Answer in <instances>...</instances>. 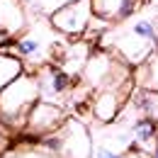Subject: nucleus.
I'll return each mask as SVG.
<instances>
[{
    "instance_id": "obj_8",
    "label": "nucleus",
    "mask_w": 158,
    "mask_h": 158,
    "mask_svg": "<svg viewBox=\"0 0 158 158\" xmlns=\"http://www.w3.org/2000/svg\"><path fill=\"white\" fill-rule=\"evenodd\" d=\"M39 78V88H41V100L49 102H63L66 98H71L73 88H76V78L63 71L59 63H44L41 68L34 71Z\"/></svg>"
},
{
    "instance_id": "obj_2",
    "label": "nucleus",
    "mask_w": 158,
    "mask_h": 158,
    "mask_svg": "<svg viewBox=\"0 0 158 158\" xmlns=\"http://www.w3.org/2000/svg\"><path fill=\"white\" fill-rule=\"evenodd\" d=\"M39 100H41V88L37 73L24 71L0 93V124L10 134H17V131L22 134L32 107Z\"/></svg>"
},
{
    "instance_id": "obj_12",
    "label": "nucleus",
    "mask_w": 158,
    "mask_h": 158,
    "mask_svg": "<svg viewBox=\"0 0 158 158\" xmlns=\"http://www.w3.org/2000/svg\"><path fill=\"white\" fill-rule=\"evenodd\" d=\"M124 110L134 112V117H151L158 122V90L134 88V93H131Z\"/></svg>"
},
{
    "instance_id": "obj_4",
    "label": "nucleus",
    "mask_w": 158,
    "mask_h": 158,
    "mask_svg": "<svg viewBox=\"0 0 158 158\" xmlns=\"http://www.w3.org/2000/svg\"><path fill=\"white\" fill-rule=\"evenodd\" d=\"M34 143L46 148L54 158H93L95 153L93 134L78 117H66V122L54 134H46Z\"/></svg>"
},
{
    "instance_id": "obj_7",
    "label": "nucleus",
    "mask_w": 158,
    "mask_h": 158,
    "mask_svg": "<svg viewBox=\"0 0 158 158\" xmlns=\"http://www.w3.org/2000/svg\"><path fill=\"white\" fill-rule=\"evenodd\" d=\"M136 83H127V85H117V88H105L93 95L90 102V112L100 124H114L122 114V110L127 107V102L131 98Z\"/></svg>"
},
{
    "instance_id": "obj_10",
    "label": "nucleus",
    "mask_w": 158,
    "mask_h": 158,
    "mask_svg": "<svg viewBox=\"0 0 158 158\" xmlns=\"http://www.w3.org/2000/svg\"><path fill=\"white\" fill-rule=\"evenodd\" d=\"M143 2L148 0H93V10H95V17H100L102 22L119 24L131 20Z\"/></svg>"
},
{
    "instance_id": "obj_6",
    "label": "nucleus",
    "mask_w": 158,
    "mask_h": 158,
    "mask_svg": "<svg viewBox=\"0 0 158 158\" xmlns=\"http://www.w3.org/2000/svg\"><path fill=\"white\" fill-rule=\"evenodd\" d=\"M66 110L61 107L59 102H49V100H39L34 107H32V112H29V117H27V124H24V129H22V141H39L41 136H46V134H54L56 129H59L61 124L66 122Z\"/></svg>"
},
{
    "instance_id": "obj_5",
    "label": "nucleus",
    "mask_w": 158,
    "mask_h": 158,
    "mask_svg": "<svg viewBox=\"0 0 158 158\" xmlns=\"http://www.w3.org/2000/svg\"><path fill=\"white\" fill-rule=\"evenodd\" d=\"M95 20V10H93V0H71L66 5H61L56 12L49 15L51 27L68 37V39H80L88 34L90 24Z\"/></svg>"
},
{
    "instance_id": "obj_19",
    "label": "nucleus",
    "mask_w": 158,
    "mask_h": 158,
    "mask_svg": "<svg viewBox=\"0 0 158 158\" xmlns=\"http://www.w3.org/2000/svg\"><path fill=\"white\" fill-rule=\"evenodd\" d=\"M148 7H151L153 15H158V0H148Z\"/></svg>"
},
{
    "instance_id": "obj_9",
    "label": "nucleus",
    "mask_w": 158,
    "mask_h": 158,
    "mask_svg": "<svg viewBox=\"0 0 158 158\" xmlns=\"http://www.w3.org/2000/svg\"><path fill=\"white\" fill-rule=\"evenodd\" d=\"M27 27H29L27 0H0V34L12 41Z\"/></svg>"
},
{
    "instance_id": "obj_16",
    "label": "nucleus",
    "mask_w": 158,
    "mask_h": 158,
    "mask_svg": "<svg viewBox=\"0 0 158 158\" xmlns=\"http://www.w3.org/2000/svg\"><path fill=\"white\" fill-rule=\"evenodd\" d=\"M39 12H44V15H51V12H56L61 5H66V2H71V0H29Z\"/></svg>"
},
{
    "instance_id": "obj_15",
    "label": "nucleus",
    "mask_w": 158,
    "mask_h": 158,
    "mask_svg": "<svg viewBox=\"0 0 158 158\" xmlns=\"http://www.w3.org/2000/svg\"><path fill=\"white\" fill-rule=\"evenodd\" d=\"M0 158H54L46 148H41L39 143H32V141H24L20 146H10Z\"/></svg>"
},
{
    "instance_id": "obj_14",
    "label": "nucleus",
    "mask_w": 158,
    "mask_h": 158,
    "mask_svg": "<svg viewBox=\"0 0 158 158\" xmlns=\"http://www.w3.org/2000/svg\"><path fill=\"white\" fill-rule=\"evenodd\" d=\"M134 83L136 88H146V90H158V51L148 61H143L134 71Z\"/></svg>"
},
{
    "instance_id": "obj_18",
    "label": "nucleus",
    "mask_w": 158,
    "mask_h": 158,
    "mask_svg": "<svg viewBox=\"0 0 158 158\" xmlns=\"http://www.w3.org/2000/svg\"><path fill=\"white\" fill-rule=\"evenodd\" d=\"M10 136H12V134H10V131H7V129L0 124V156H2V153L10 148Z\"/></svg>"
},
{
    "instance_id": "obj_13",
    "label": "nucleus",
    "mask_w": 158,
    "mask_h": 158,
    "mask_svg": "<svg viewBox=\"0 0 158 158\" xmlns=\"http://www.w3.org/2000/svg\"><path fill=\"white\" fill-rule=\"evenodd\" d=\"M22 73H24L22 59H17L12 51H2L0 49V93Z\"/></svg>"
},
{
    "instance_id": "obj_11",
    "label": "nucleus",
    "mask_w": 158,
    "mask_h": 158,
    "mask_svg": "<svg viewBox=\"0 0 158 158\" xmlns=\"http://www.w3.org/2000/svg\"><path fill=\"white\" fill-rule=\"evenodd\" d=\"M129 131H131V139H134V146L146 151L148 156L156 151V146H158V122L156 119L134 117L129 122Z\"/></svg>"
},
{
    "instance_id": "obj_17",
    "label": "nucleus",
    "mask_w": 158,
    "mask_h": 158,
    "mask_svg": "<svg viewBox=\"0 0 158 158\" xmlns=\"http://www.w3.org/2000/svg\"><path fill=\"white\" fill-rule=\"evenodd\" d=\"M119 158H151L146 151H141L139 146H131V148H127V151H122V156Z\"/></svg>"
},
{
    "instance_id": "obj_1",
    "label": "nucleus",
    "mask_w": 158,
    "mask_h": 158,
    "mask_svg": "<svg viewBox=\"0 0 158 158\" xmlns=\"http://www.w3.org/2000/svg\"><path fill=\"white\" fill-rule=\"evenodd\" d=\"M102 44L129 66H141L158 51V15H143L119 22L102 32Z\"/></svg>"
},
{
    "instance_id": "obj_3",
    "label": "nucleus",
    "mask_w": 158,
    "mask_h": 158,
    "mask_svg": "<svg viewBox=\"0 0 158 158\" xmlns=\"http://www.w3.org/2000/svg\"><path fill=\"white\" fill-rule=\"evenodd\" d=\"M59 34L54 27H51V22L49 20H39V22H29V27L22 32L17 39H12V46H10V51L22 59V63L27 66H34V71L41 68L44 63H54L56 59V54H59V49L63 46L59 41Z\"/></svg>"
}]
</instances>
